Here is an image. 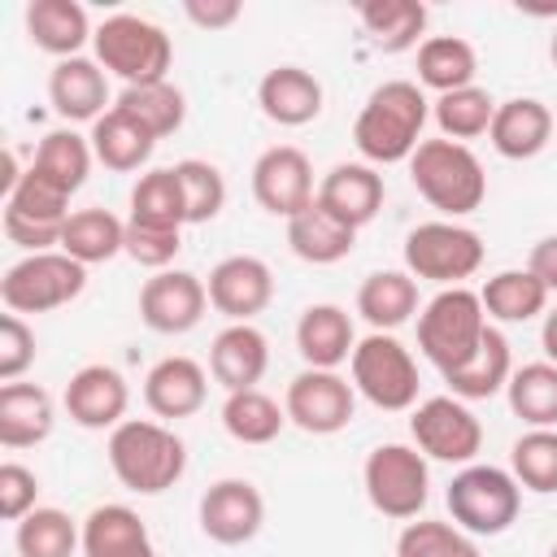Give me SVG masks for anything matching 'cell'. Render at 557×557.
<instances>
[{"mask_svg": "<svg viewBox=\"0 0 557 557\" xmlns=\"http://www.w3.org/2000/svg\"><path fill=\"white\" fill-rule=\"evenodd\" d=\"M426 117H431V100L422 96V87L409 78H387L366 96L352 122V144L366 157V165L409 161L422 144Z\"/></svg>", "mask_w": 557, "mask_h": 557, "instance_id": "cell-1", "label": "cell"}, {"mask_svg": "<svg viewBox=\"0 0 557 557\" xmlns=\"http://www.w3.org/2000/svg\"><path fill=\"white\" fill-rule=\"evenodd\" d=\"M109 466H113L122 487H131L139 496H157V492H165L183 479L187 444L161 422L126 418L109 435Z\"/></svg>", "mask_w": 557, "mask_h": 557, "instance_id": "cell-2", "label": "cell"}, {"mask_svg": "<svg viewBox=\"0 0 557 557\" xmlns=\"http://www.w3.org/2000/svg\"><path fill=\"white\" fill-rule=\"evenodd\" d=\"M409 178L418 187V196L440 209L448 222L474 213L487 200V174L483 161L453 139H422L418 152L409 157Z\"/></svg>", "mask_w": 557, "mask_h": 557, "instance_id": "cell-3", "label": "cell"}, {"mask_svg": "<svg viewBox=\"0 0 557 557\" xmlns=\"http://www.w3.org/2000/svg\"><path fill=\"white\" fill-rule=\"evenodd\" d=\"M96 61L104 65V74H117L126 87H144V83H165V70L174 61V44L170 35L139 17V13H113L96 26L91 35Z\"/></svg>", "mask_w": 557, "mask_h": 557, "instance_id": "cell-4", "label": "cell"}, {"mask_svg": "<svg viewBox=\"0 0 557 557\" xmlns=\"http://www.w3.org/2000/svg\"><path fill=\"white\" fill-rule=\"evenodd\" d=\"M483 331H487V313L479 292L470 287H444L418 313V348L440 374L466 366L479 352Z\"/></svg>", "mask_w": 557, "mask_h": 557, "instance_id": "cell-5", "label": "cell"}, {"mask_svg": "<svg viewBox=\"0 0 557 557\" xmlns=\"http://www.w3.org/2000/svg\"><path fill=\"white\" fill-rule=\"evenodd\" d=\"M453 527H461L466 535H505L518 522L522 509V487L509 470L500 466H461L444 492Z\"/></svg>", "mask_w": 557, "mask_h": 557, "instance_id": "cell-6", "label": "cell"}, {"mask_svg": "<svg viewBox=\"0 0 557 557\" xmlns=\"http://www.w3.org/2000/svg\"><path fill=\"white\" fill-rule=\"evenodd\" d=\"M352 387L383 413H405L418 405V361L392 331H370L357 339L352 357Z\"/></svg>", "mask_w": 557, "mask_h": 557, "instance_id": "cell-7", "label": "cell"}, {"mask_svg": "<svg viewBox=\"0 0 557 557\" xmlns=\"http://www.w3.org/2000/svg\"><path fill=\"white\" fill-rule=\"evenodd\" d=\"M87 287V265L57 252H26L0 278V300L9 313H48L78 300Z\"/></svg>", "mask_w": 557, "mask_h": 557, "instance_id": "cell-8", "label": "cell"}, {"mask_svg": "<svg viewBox=\"0 0 557 557\" xmlns=\"http://www.w3.org/2000/svg\"><path fill=\"white\" fill-rule=\"evenodd\" d=\"M361 483H366L370 505H374L383 518H396V522L418 518L422 505H426V496H431L426 457H422L418 448H409V444H379V448L366 457Z\"/></svg>", "mask_w": 557, "mask_h": 557, "instance_id": "cell-9", "label": "cell"}, {"mask_svg": "<svg viewBox=\"0 0 557 557\" xmlns=\"http://www.w3.org/2000/svg\"><path fill=\"white\" fill-rule=\"evenodd\" d=\"M483 265V239L461 222H422L405 235V270L444 287H461Z\"/></svg>", "mask_w": 557, "mask_h": 557, "instance_id": "cell-10", "label": "cell"}, {"mask_svg": "<svg viewBox=\"0 0 557 557\" xmlns=\"http://www.w3.org/2000/svg\"><path fill=\"white\" fill-rule=\"evenodd\" d=\"M70 218V196L26 165L22 183L4 196V235L26 252H52Z\"/></svg>", "mask_w": 557, "mask_h": 557, "instance_id": "cell-11", "label": "cell"}, {"mask_svg": "<svg viewBox=\"0 0 557 557\" xmlns=\"http://www.w3.org/2000/svg\"><path fill=\"white\" fill-rule=\"evenodd\" d=\"M409 435L422 457H435L448 466H470L483 448V422L457 396H431V400L413 405Z\"/></svg>", "mask_w": 557, "mask_h": 557, "instance_id": "cell-12", "label": "cell"}, {"mask_svg": "<svg viewBox=\"0 0 557 557\" xmlns=\"http://www.w3.org/2000/svg\"><path fill=\"white\" fill-rule=\"evenodd\" d=\"M287 422H296L305 435H335L357 413V387L335 370H300L287 383Z\"/></svg>", "mask_w": 557, "mask_h": 557, "instance_id": "cell-13", "label": "cell"}, {"mask_svg": "<svg viewBox=\"0 0 557 557\" xmlns=\"http://www.w3.org/2000/svg\"><path fill=\"white\" fill-rule=\"evenodd\" d=\"M252 196H257V205H261L265 213L292 222L300 209H309V205L318 200L309 157H305L300 148H292V144L265 148V152L257 157V165H252Z\"/></svg>", "mask_w": 557, "mask_h": 557, "instance_id": "cell-14", "label": "cell"}, {"mask_svg": "<svg viewBox=\"0 0 557 557\" xmlns=\"http://www.w3.org/2000/svg\"><path fill=\"white\" fill-rule=\"evenodd\" d=\"M209 309V287L187 270H161L139 287V318L157 335H187Z\"/></svg>", "mask_w": 557, "mask_h": 557, "instance_id": "cell-15", "label": "cell"}, {"mask_svg": "<svg viewBox=\"0 0 557 557\" xmlns=\"http://www.w3.org/2000/svg\"><path fill=\"white\" fill-rule=\"evenodd\" d=\"M261 522H265V500L248 479H218L200 496V531L222 548H239L257 540Z\"/></svg>", "mask_w": 557, "mask_h": 557, "instance_id": "cell-16", "label": "cell"}, {"mask_svg": "<svg viewBox=\"0 0 557 557\" xmlns=\"http://www.w3.org/2000/svg\"><path fill=\"white\" fill-rule=\"evenodd\" d=\"M205 287H209V305L222 318H231V322H252L274 300V274H270V265L261 257H248V252L222 257L209 270V283Z\"/></svg>", "mask_w": 557, "mask_h": 557, "instance_id": "cell-17", "label": "cell"}, {"mask_svg": "<svg viewBox=\"0 0 557 557\" xmlns=\"http://www.w3.org/2000/svg\"><path fill=\"white\" fill-rule=\"evenodd\" d=\"M126 405H131V387H126L122 370H113L104 361H91V366L74 370L70 383H65V413H70V422H78L87 431L122 426Z\"/></svg>", "mask_w": 557, "mask_h": 557, "instance_id": "cell-18", "label": "cell"}, {"mask_svg": "<svg viewBox=\"0 0 557 557\" xmlns=\"http://www.w3.org/2000/svg\"><path fill=\"white\" fill-rule=\"evenodd\" d=\"M383 196H387L383 174L374 165H366V161H339L318 183V205L331 209L352 231H361L366 222H374V213L383 209Z\"/></svg>", "mask_w": 557, "mask_h": 557, "instance_id": "cell-19", "label": "cell"}, {"mask_svg": "<svg viewBox=\"0 0 557 557\" xmlns=\"http://www.w3.org/2000/svg\"><path fill=\"white\" fill-rule=\"evenodd\" d=\"M553 109L535 96H513V100H500L496 104V117H492V148L505 157V161H531L548 148L553 139Z\"/></svg>", "mask_w": 557, "mask_h": 557, "instance_id": "cell-20", "label": "cell"}, {"mask_svg": "<svg viewBox=\"0 0 557 557\" xmlns=\"http://www.w3.org/2000/svg\"><path fill=\"white\" fill-rule=\"evenodd\" d=\"M48 100L57 109V117L65 122H100L109 109V78H104V65L100 61H87V57H70V61H57L52 74H48Z\"/></svg>", "mask_w": 557, "mask_h": 557, "instance_id": "cell-21", "label": "cell"}, {"mask_svg": "<svg viewBox=\"0 0 557 557\" xmlns=\"http://www.w3.org/2000/svg\"><path fill=\"white\" fill-rule=\"evenodd\" d=\"M270 366V344L252 322H231L213 335L209 344V374L226 387V392H248L261 383Z\"/></svg>", "mask_w": 557, "mask_h": 557, "instance_id": "cell-22", "label": "cell"}, {"mask_svg": "<svg viewBox=\"0 0 557 557\" xmlns=\"http://www.w3.org/2000/svg\"><path fill=\"white\" fill-rule=\"evenodd\" d=\"M209 379L191 357H161L144 379V405L157 418H191L205 409Z\"/></svg>", "mask_w": 557, "mask_h": 557, "instance_id": "cell-23", "label": "cell"}, {"mask_svg": "<svg viewBox=\"0 0 557 557\" xmlns=\"http://www.w3.org/2000/svg\"><path fill=\"white\" fill-rule=\"evenodd\" d=\"M257 104L278 126H309L322 113V83L300 65H274L257 83Z\"/></svg>", "mask_w": 557, "mask_h": 557, "instance_id": "cell-24", "label": "cell"}, {"mask_svg": "<svg viewBox=\"0 0 557 557\" xmlns=\"http://www.w3.org/2000/svg\"><path fill=\"white\" fill-rule=\"evenodd\" d=\"M357 348V331L348 309L339 305H309L296 322V352L305 357L309 370H335L352 357Z\"/></svg>", "mask_w": 557, "mask_h": 557, "instance_id": "cell-25", "label": "cell"}, {"mask_svg": "<svg viewBox=\"0 0 557 557\" xmlns=\"http://www.w3.org/2000/svg\"><path fill=\"white\" fill-rule=\"evenodd\" d=\"M83 557H157V548L131 505H96L83 518Z\"/></svg>", "mask_w": 557, "mask_h": 557, "instance_id": "cell-26", "label": "cell"}, {"mask_svg": "<svg viewBox=\"0 0 557 557\" xmlns=\"http://www.w3.org/2000/svg\"><path fill=\"white\" fill-rule=\"evenodd\" d=\"M26 35L39 52H52L61 61L78 57V48L96 35L87 22V9L78 0H30L26 4Z\"/></svg>", "mask_w": 557, "mask_h": 557, "instance_id": "cell-27", "label": "cell"}, {"mask_svg": "<svg viewBox=\"0 0 557 557\" xmlns=\"http://www.w3.org/2000/svg\"><path fill=\"white\" fill-rule=\"evenodd\" d=\"M52 396L39 383H4L0 387V444L35 448L52 435Z\"/></svg>", "mask_w": 557, "mask_h": 557, "instance_id": "cell-28", "label": "cell"}, {"mask_svg": "<svg viewBox=\"0 0 557 557\" xmlns=\"http://www.w3.org/2000/svg\"><path fill=\"white\" fill-rule=\"evenodd\" d=\"M87 139H91L96 161L104 170H117V174H131V170L148 165L152 152H157V135L148 126H139L131 113H122L117 104L100 122H91V135Z\"/></svg>", "mask_w": 557, "mask_h": 557, "instance_id": "cell-29", "label": "cell"}, {"mask_svg": "<svg viewBox=\"0 0 557 557\" xmlns=\"http://www.w3.org/2000/svg\"><path fill=\"white\" fill-rule=\"evenodd\" d=\"M287 244H292V252H296L300 261H309V265H335V261H344V257L352 252L357 231L313 200L309 209H300V213L287 222Z\"/></svg>", "mask_w": 557, "mask_h": 557, "instance_id": "cell-30", "label": "cell"}, {"mask_svg": "<svg viewBox=\"0 0 557 557\" xmlns=\"http://www.w3.org/2000/svg\"><path fill=\"white\" fill-rule=\"evenodd\" d=\"M357 313L374 331H396L418 313V283L409 270H374L357 287Z\"/></svg>", "mask_w": 557, "mask_h": 557, "instance_id": "cell-31", "label": "cell"}, {"mask_svg": "<svg viewBox=\"0 0 557 557\" xmlns=\"http://www.w3.org/2000/svg\"><path fill=\"white\" fill-rule=\"evenodd\" d=\"M65 257H74L78 265H96V261H113L117 252H126V222H117L109 209L91 205V209H74L65 218L61 244Z\"/></svg>", "mask_w": 557, "mask_h": 557, "instance_id": "cell-32", "label": "cell"}, {"mask_svg": "<svg viewBox=\"0 0 557 557\" xmlns=\"http://www.w3.org/2000/svg\"><path fill=\"white\" fill-rule=\"evenodd\" d=\"M509 374H513L509 339L487 322V331H483V339H479V352H474L466 366L448 370L444 383L453 387L457 400H487V396H496V392L509 383Z\"/></svg>", "mask_w": 557, "mask_h": 557, "instance_id": "cell-33", "label": "cell"}, {"mask_svg": "<svg viewBox=\"0 0 557 557\" xmlns=\"http://www.w3.org/2000/svg\"><path fill=\"white\" fill-rule=\"evenodd\" d=\"M474 74H479V57H474V48L461 35H431V39H422V48H418V83L422 87L448 96V91L474 87Z\"/></svg>", "mask_w": 557, "mask_h": 557, "instance_id": "cell-34", "label": "cell"}, {"mask_svg": "<svg viewBox=\"0 0 557 557\" xmlns=\"http://www.w3.org/2000/svg\"><path fill=\"white\" fill-rule=\"evenodd\" d=\"M357 17L379 52H409L418 44V35L426 30L422 0H366L357 9Z\"/></svg>", "mask_w": 557, "mask_h": 557, "instance_id": "cell-35", "label": "cell"}, {"mask_svg": "<svg viewBox=\"0 0 557 557\" xmlns=\"http://www.w3.org/2000/svg\"><path fill=\"white\" fill-rule=\"evenodd\" d=\"M91 139H83L78 131L61 126V131H48L35 148V161L30 170L44 174L52 187H61L65 196H74L83 183H87V170H91Z\"/></svg>", "mask_w": 557, "mask_h": 557, "instance_id": "cell-36", "label": "cell"}, {"mask_svg": "<svg viewBox=\"0 0 557 557\" xmlns=\"http://www.w3.org/2000/svg\"><path fill=\"white\" fill-rule=\"evenodd\" d=\"M479 300H483V313L496 322H531L544 313L548 287L531 270H500L483 283Z\"/></svg>", "mask_w": 557, "mask_h": 557, "instance_id": "cell-37", "label": "cell"}, {"mask_svg": "<svg viewBox=\"0 0 557 557\" xmlns=\"http://www.w3.org/2000/svg\"><path fill=\"white\" fill-rule=\"evenodd\" d=\"M13 540H17V553L22 557H74L83 548V527L65 509L39 505V509H30L17 522V535Z\"/></svg>", "mask_w": 557, "mask_h": 557, "instance_id": "cell-38", "label": "cell"}, {"mask_svg": "<svg viewBox=\"0 0 557 557\" xmlns=\"http://www.w3.org/2000/svg\"><path fill=\"white\" fill-rule=\"evenodd\" d=\"M509 409L527 426H557V366L553 361H531L518 366L505 383Z\"/></svg>", "mask_w": 557, "mask_h": 557, "instance_id": "cell-39", "label": "cell"}, {"mask_svg": "<svg viewBox=\"0 0 557 557\" xmlns=\"http://www.w3.org/2000/svg\"><path fill=\"white\" fill-rule=\"evenodd\" d=\"M287 422V409H278V400H270L265 392L248 387V392H226V405H222V426L231 440L239 444H270L278 440Z\"/></svg>", "mask_w": 557, "mask_h": 557, "instance_id": "cell-40", "label": "cell"}, {"mask_svg": "<svg viewBox=\"0 0 557 557\" xmlns=\"http://www.w3.org/2000/svg\"><path fill=\"white\" fill-rule=\"evenodd\" d=\"M131 222L170 226V231H183V226H187L183 187H178V174H174V165L139 174V183L131 187Z\"/></svg>", "mask_w": 557, "mask_h": 557, "instance_id": "cell-41", "label": "cell"}, {"mask_svg": "<svg viewBox=\"0 0 557 557\" xmlns=\"http://www.w3.org/2000/svg\"><path fill=\"white\" fill-rule=\"evenodd\" d=\"M117 109L131 113L139 126H148L157 139L174 135V131L183 126V117H187V100H183V91H178L170 78H165V83L126 87V91L117 96Z\"/></svg>", "mask_w": 557, "mask_h": 557, "instance_id": "cell-42", "label": "cell"}, {"mask_svg": "<svg viewBox=\"0 0 557 557\" xmlns=\"http://www.w3.org/2000/svg\"><path fill=\"white\" fill-rule=\"evenodd\" d=\"M509 474L527 492H557V431L553 426H531L527 435L513 440L509 448Z\"/></svg>", "mask_w": 557, "mask_h": 557, "instance_id": "cell-43", "label": "cell"}, {"mask_svg": "<svg viewBox=\"0 0 557 557\" xmlns=\"http://www.w3.org/2000/svg\"><path fill=\"white\" fill-rule=\"evenodd\" d=\"M435 126L444 139L461 144V139H474V135H487L492 131V117H496V100L483 91V87H461V91H448L435 100L431 109Z\"/></svg>", "mask_w": 557, "mask_h": 557, "instance_id": "cell-44", "label": "cell"}, {"mask_svg": "<svg viewBox=\"0 0 557 557\" xmlns=\"http://www.w3.org/2000/svg\"><path fill=\"white\" fill-rule=\"evenodd\" d=\"M396 557H479V544L453 522L418 518L396 535Z\"/></svg>", "mask_w": 557, "mask_h": 557, "instance_id": "cell-45", "label": "cell"}, {"mask_svg": "<svg viewBox=\"0 0 557 557\" xmlns=\"http://www.w3.org/2000/svg\"><path fill=\"white\" fill-rule=\"evenodd\" d=\"M178 174V187H183V209H187V222H213L226 205V178L218 165L200 161V157H187L174 165Z\"/></svg>", "mask_w": 557, "mask_h": 557, "instance_id": "cell-46", "label": "cell"}, {"mask_svg": "<svg viewBox=\"0 0 557 557\" xmlns=\"http://www.w3.org/2000/svg\"><path fill=\"white\" fill-rule=\"evenodd\" d=\"M183 248V231H170V226H148V222H131L126 218V257L135 265H148V270H165Z\"/></svg>", "mask_w": 557, "mask_h": 557, "instance_id": "cell-47", "label": "cell"}, {"mask_svg": "<svg viewBox=\"0 0 557 557\" xmlns=\"http://www.w3.org/2000/svg\"><path fill=\"white\" fill-rule=\"evenodd\" d=\"M30 361H35V331L22 322V313H4L0 318V379L17 383Z\"/></svg>", "mask_w": 557, "mask_h": 557, "instance_id": "cell-48", "label": "cell"}, {"mask_svg": "<svg viewBox=\"0 0 557 557\" xmlns=\"http://www.w3.org/2000/svg\"><path fill=\"white\" fill-rule=\"evenodd\" d=\"M35 496H39L35 470H26V466H17V461H4V466H0V518H4V522H22L30 509H39Z\"/></svg>", "mask_w": 557, "mask_h": 557, "instance_id": "cell-49", "label": "cell"}, {"mask_svg": "<svg viewBox=\"0 0 557 557\" xmlns=\"http://www.w3.org/2000/svg\"><path fill=\"white\" fill-rule=\"evenodd\" d=\"M183 13H187L200 30H226V26L239 22L244 9H239V0H187Z\"/></svg>", "mask_w": 557, "mask_h": 557, "instance_id": "cell-50", "label": "cell"}, {"mask_svg": "<svg viewBox=\"0 0 557 557\" xmlns=\"http://www.w3.org/2000/svg\"><path fill=\"white\" fill-rule=\"evenodd\" d=\"M527 270H531L548 292H557V235H544V239H535V244H531Z\"/></svg>", "mask_w": 557, "mask_h": 557, "instance_id": "cell-51", "label": "cell"}, {"mask_svg": "<svg viewBox=\"0 0 557 557\" xmlns=\"http://www.w3.org/2000/svg\"><path fill=\"white\" fill-rule=\"evenodd\" d=\"M540 344H544V357L557 366V309L544 313V326H540Z\"/></svg>", "mask_w": 557, "mask_h": 557, "instance_id": "cell-52", "label": "cell"}, {"mask_svg": "<svg viewBox=\"0 0 557 557\" xmlns=\"http://www.w3.org/2000/svg\"><path fill=\"white\" fill-rule=\"evenodd\" d=\"M548 57H553V65H557V30H553V44H548Z\"/></svg>", "mask_w": 557, "mask_h": 557, "instance_id": "cell-53", "label": "cell"}, {"mask_svg": "<svg viewBox=\"0 0 557 557\" xmlns=\"http://www.w3.org/2000/svg\"><path fill=\"white\" fill-rule=\"evenodd\" d=\"M548 557H557V544H553V553H548Z\"/></svg>", "mask_w": 557, "mask_h": 557, "instance_id": "cell-54", "label": "cell"}]
</instances>
